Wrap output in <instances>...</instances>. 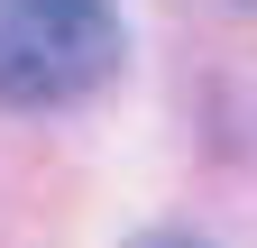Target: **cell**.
<instances>
[{
  "mask_svg": "<svg viewBox=\"0 0 257 248\" xmlns=\"http://www.w3.org/2000/svg\"><path fill=\"white\" fill-rule=\"evenodd\" d=\"M119 74L110 0H0V110H64Z\"/></svg>",
  "mask_w": 257,
  "mask_h": 248,
  "instance_id": "6da1fadb",
  "label": "cell"
},
{
  "mask_svg": "<svg viewBox=\"0 0 257 248\" xmlns=\"http://www.w3.org/2000/svg\"><path fill=\"white\" fill-rule=\"evenodd\" d=\"M128 248H193L184 230H156V239H128Z\"/></svg>",
  "mask_w": 257,
  "mask_h": 248,
  "instance_id": "7a4b0ae2",
  "label": "cell"
}]
</instances>
